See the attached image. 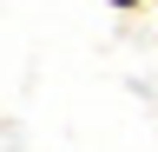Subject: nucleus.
<instances>
[{"label": "nucleus", "mask_w": 158, "mask_h": 152, "mask_svg": "<svg viewBox=\"0 0 158 152\" xmlns=\"http://www.w3.org/2000/svg\"><path fill=\"white\" fill-rule=\"evenodd\" d=\"M152 7H158V0H152Z\"/></svg>", "instance_id": "obj_2"}, {"label": "nucleus", "mask_w": 158, "mask_h": 152, "mask_svg": "<svg viewBox=\"0 0 158 152\" xmlns=\"http://www.w3.org/2000/svg\"><path fill=\"white\" fill-rule=\"evenodd\" d=\"M106 7H112V13H145L152 0H106Z\"/></svg>", "instance_id": "obj_1"}]
</instances>
